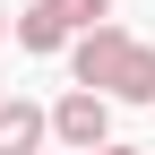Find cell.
I'll return each instance as SVG.
<instances>
[{
	"label": "cell",
	"mask_w": 155,
	"mask_h": 155,
	"mask_svg": "<svg viewBox=\"0 0 155 155\" xmlns=\"http://www.w3.org/2000/svg\"><path fill=\"white\" fill-rule=\"evenodd\" d=\"M17 43H26V52H69L78 35H69V17L52 9V0H35V9L17 17Z\"/></svg>",
	"instance_id": "cell-4"
},
{
	"label": "cell",
	"mask_w": 155,
	"mask_h": 155,
	"mask_svg": "<svg viewBox=\"0 0 155 155\" xmlns=\"http://www.w3.org/2000/svg\"><path fill=\"white\" fill-rule=\"evenodd\" d=\"M0 35H17V17H9V9H0Z\"/></svg>",
	"instance_id": "cell-8"
},
{
	"label": "cell",
	"mask_w": 155,
	"mask_h": 155,
	"mask_svg": "<svg viewBox=\"0 0 155 155\" xmlns=\"http://www.w3.org/2000/svg\"><path fill=\"white\" fill-rule=\"evenodd\" d=\"M95 155H147V147H121V138H112V147H95Z\"/></svg>",
	"instance_id": "cell-7"
},
{
	"label": "cell",
	"mask_w": 155,
	"mask_h": 155,
	"mask_svg": "<svg viewBox=\"0 0 155 155\" xmlns=\"http://www.w3.org/2000/svg\"><path fill=\"white\" fill-rule=\"evenodd\" d=\"M43 138H52V112L35 95H9L0 104V155H43Z\"/></svg>",
	"instance_id": "cell-3"
},
{
	"label": "cell",
	"mask_w": 155,
	"mask_h": 155,
	"mask_svg": "<svg viewBox=\"0 0 155 155\" xmlns=\"http://www.w3.org/2000/svg\"><path fill=\"white\" fill-rule=\"evenodd\" d=\"M112 104H155V43H138L121 61V86H112Z\"/></svg>",
	"instance_id": "cell-5"
},
{
	"label": "cell",
	"mask_w": 155,
	"mask_h": 155,
	"mask_svg": "<svg viewBox=\"0 0 155 155\" xmlns=\"http://www.w3.org/2000/svg\"><path fill=\"white\" fill-rule=\"evenodd\" d=\"M129 52H138V35L104 17V26H86V35L69 43V69H78V86H95V95H112V86H121V61H129Z\"/></svg>",
	"instance_id": "cell-1"
},
{
	"label": "cell",
	"mask_w": 155,
	"mask_h": 155,
	"mask_svg": "<svg viewBox=\"0 0 155 155\" xmlns=\"http://www.w3.org/2000/svg\"><path fill=\"white\" fill-rule=\"evenodd\" d=\"M0 104H9V86H0Z\"/></svg>",
	"instance_id": "cell-9"
},
{
	"label": "cell",
	"mask_w": 155,
	"mask_h": 155,
	"mask_svg": "<svg viewBox=\"0 0 155 155\" xmlns=\"http://www.w3.org/2000/svg\"><path fill=\"white\" fill-rule=\"evenodd\" d=\"M52 138H61L69 155H95V147H112V95H95V86H69L61 104H52Z\"/></svg>",
	"instance_id": "cell-2"
},
{
	"label": "cell",
	"mask_w": 155,
	"mask_h": 155,
	"mask_svg": "<svg viewBox=\"0 0 155 155\" xmlns=\"http://www.w3.org/2000/svg\"><path fill=\"white\" fill-rule=\"evenodd\" d=\"M52 9L69 17V35H86V26H104V17H112V0H52Z\"/></svg>",
	"instance_id": "cell-6"
}]
</instances>
